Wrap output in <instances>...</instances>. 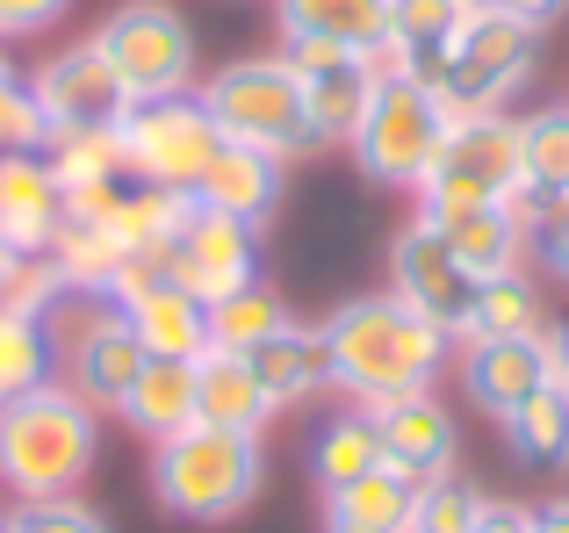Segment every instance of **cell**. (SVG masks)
I'll list each match as a JSON object with an SVG mask.
<instances>
[{"label": "cell", "instance_id": "obj_42", "mask_svg": "<svg viewBox=\"0 0 569 533\" xmlns=\"http://www.w3.org/2000/svg\"><path fill=\"white\" fill-rule=\"evenodd\" d=\"M483 14H505V22H527V29H556L569 14V0H476Z\"/></svg>", "mask_w": 569, "mask_h": 533}, {"label": "cell", "instance_id": "obj_46", "mask_svg": "<svg viewBox=\"0 0 569 533\" xmlns=\"http://www.w3.org/2000/svg\"><path fill=\"white\" fill-rule=\"evenodd\" d=\"M0 533H14V526H8V520H0Z\"/></svg>", "mask_w": 569, "mask_h": 533}, {"label": "cell", "instance_id": "obj_31", "mask_svg": "<svg viewBox=\"0 0 569 533\" xmlns=\"http://www.w3.org/2000/svg\"><path fill=\"white\" fill-rule=\"evenodd\" d=\"M527 332H548L541 281H533L527 266L476 281V310H469V332H461V339H527Z\"/></svg>", "mask_w": 569, "mask_h": 533}, {"label": "cell", "instance_id": "obj_27", "mask_svg": "<svg viewBox=\"0 0 569 533\" xmlns=\"http://www.w3.org/2000/svg\"><path fill=\"white\" fill-rule=\"evenodd\" d=\"M188 210H194V195L123 188V195H116V210L101 217V224H109V239L123 245V260H159V266H167L173 239H181V224H188Z\"/></svg>", "mask_w": 569, "mask_h": 533}, {"label": "cell", "instance_id": "obj_19", "mask_svg": "<svg viewBox=\"0 0 569 533\" xmlns=\"http://www.w3.org/2000/svg\"><path fill=\"white\" fill-rule=\"evenodd\" d=\"M274 419V396L260 390V375L246 368V353H223L209 346L194 361V425H217V433H267Z\"/></svg>", "mask_w": 569, "mask_h": 533}, {"label": "cell", "instance_id": "obj_30", "mask_svg": "<svg viewBox=\"0 0 569 533\" xmlns=\"http://www.w3.org/2000/svg\"><path fill=\"white\" fill-rule=\"evenodd\" d=\"M368 469H382L376 419H368L361 404L332 411V419L310 433V476H318V491H347V483H353V476H368Z\"/></svg>", "mask_w": 569, "mask_h": 533}, {"label": "cell", "instance_id": "obj_12", "mask_svg": "<svg viewBox=\"0 0 569 533\" xmlns=\"http://www.w3.org/2000/svg\"><path fill=\"white\" fill-rule=\"evenodd\" d=\"M167 281H181L202 310L223 303V295H238V289H252V281H260V231L194 202L181 239H173V253H167Z\"/></svg>", "mask_w": 569, "mask_h": 533}, {"label": "cell", "instance_id": "obj_13", "mask_svg": "<svg viewBox=\"0 0 569 533\" xmlns=\"http://www.w3.org/2000/svg\"><path fill=\"white\" fill-rule=\"evenodd\" d=\"M58 368H66V390H80L94 411H123L130 382L144 368V346L130 332V318L116 303H87V318L66 332L58 346Z\"/></svg>", "mask_w": 569, "mask_h": 533}, {"label": "cell", "instance_id": "obj_41", "mask_svg": "<svg viewBox=\"0 0 569 533\" xmlns=\"http://www.w3.org/2000/svg\"><path fill=\"white\" fill-rule=\"evenodd\" d=\"M527 253H533V260H541V266H548V274H556V281H562V289H569V202H562V210H548V217H541V224H533V239H527Z\"/></svg>", "mask_w": 569, "mask_h": 533}, {"label": "cell", "instance_id": "obj_4", "mask_svg": "<svg viewBox=\"0 0 569 533\" xmlns=\"http://www.w3.org/2000/svg\"><path fill=\"white\" fill-rule=\"evenodd\" d=\"M469 210H512L533 239L527 210V167H519V115H455L440 159H432L426 188H418V217L447 224Z\"/></svg>", "mask_w": 569, "mask_h": 533}, {"label": "cell", "instance_id": "obj_24", "mask_svg": "<svg viewBox=\"0 0 569 533\" xmlns=\"http://www.w3.org/2000/svg\"><path fill=\"white\" fill-rule=\"evenodd\" d=\"M418 483L397 469H368L347 491H325V533H411Z\"/></svg>", "mask_w": 569, "mask_h": 533}, {"label": "cell", "instance_id": "obj_37", "mask_svg": "<svg viewBox=\"0 0 569 533\" xmlns=\"http://www.w3.org/2000/svg\"><path fill=\"white\" fill-rule=\"evenodd\" d=\"M43 144H51V123H43L29 80L0 58V152H43Z\"/></svg>", "mask_w": 569, "mask_h": 533}, {"label": "cell", "instance_id": "obj_43", "mask_svg": "<svg viewBox=\"0 0 569 533\" xmlns=\"http://www.w3.org/2000/svg\"><path fill=\"white\" fill-rule=\"evenodd\" d=\"M476 533H533V505H512V497H483V512H476Z\"/></svg>", "mask_w": 569, "mask_h": 533}, {"label": "cell", "instance_id": "obj_26", "mask_svg": "<svg viewBox=\"0 0 569 533\" xmlns=\"http://www.w3.org/2000/svg\"><path fill=\"white\" fill-rule=\"evenodd\" d=\"M116 419H123L138 440H152V447L173 440L181 425H194V361H144Z\"/></svg>", "mask_w": 569, "mask_h": 533}, {"label": "cell", "instance_id": "obj_25", "mask_svg": "<svg viewBox=\"0 0 569 533\" xmlns=\"http://www.w3.org/2000/svg\"><path fill=\"white\" fill-rule=\"evenodd\" d=\"M519 167H527V210L541 224L548 210L569 202V101L519 115Z\"/></svg>", "mask_w": 569, "mask_h": 533}, {"label": "cell", "instance_id": "obj_33", "mask_svg": "<svg viewBox=\"0 0 569 533\" xmlns=\"http://www.w3.org/2000/svg\"><path fill=\"white\" fill-rule=\"evenodd\" d=\"M43 382H58V332H51V318L0 310V404L43 390Z\"/></svg>", "mask_w": 569, "mask_h": 533}, {"label": "cell", "instance_id": "obj_39", "mask_svg": "<svg viewBox=\"0 0 569 533\" xmlns=\"http://www.w3.org/2000/svg\"><path fill=\"white\" fill-rule=\"evenodd\" d=\"M8 526L14 533H109V520L87 497H22L8 512Z\"/></svg>", "mask_w": 569, "mask_h": 533}, {"label": "cell", "instance_id": "obj_14", "mask_svg": "<svg viewBox=\"0 0 569 533\" xmlns=\"http://www.w3.org/2000/svg\"><path fill=\"white\" fill-rule=\"evenodd\" d=\"M29 94H37L43 123L51 130H80V123H123L130 115V94L123 80L109 72V58H101L94 37L66 43V51H51L37 72H29Z\"/></svg>", "mask_w": 569, "mask_h": 533}, {"label": "cell", "instance_id": "obj_32", "mask_svg": "<svg viewBox=\"0 0 569 533\" xmlns=\"http://www.w3.org/2000/svg\"><path fill=\"white\" fill-rule=\"evenodd\" d=\"M440 239L455 245V260L469 266L476 281L527 266V224H519L512 210H469V217H447V224H440Z\"/></svg>", "mask_w": 569, "mask_h": 533}, {"label": "cell", "instance_id": "obj_16", "mask_svg": "<svg viewBox=\"0 0 569 533\" xmlns=\"http://www.w3.org/2000/svg\"><path fill=\"white\" fill-rule=\"evenodd\" d=\"M376 419V440H382V469L411 476L418 491L440 476H455V419L432 390H411V396H389V404H368Z\"/></svg>", "mask_w": 569, "mask_h": 533}, {"label": "cell", "instance_id": "obj_10", "mask_svg": "<svg viewBox=\"0 0 569 533\" xmlns=\"http://www.w3.org/2000/svg\"><path fill=\"white\" fill-rule=\"evenodd\" d=\"M296 87H303V123L310 144H353L368 101L382 87V58L376 51H347V43H281Z\"/></svg>", "mask_w": 569, "mask_h": 533}, {"label": "cell", "instance_id": "obj_34", "mask_svg": "<svg viewBox=\"0 0 569 533\" xmlns=\"http://www.w3.org/2000/svg\"><path fill=\"white\" fill-rule=\"evenodd\" d=\"M58 188H101V181H123V123H80V130H51L43 144Z\"/></svg>", "mask_w": 569, "mask_h": 533}, {"label": "cell", "instance_id": "obj_18", "mask_svg": "<svg viewBox=\"0 0 569 533\" xmlns=\"http://www.w3.org/2000/svg\"><path fill=\"white\" fill-rule=\"evenodd\" d=\"M194 202L217 217H238V224L260 231L267 217L281 210V159L267 152H246V144H217V159L202 167V181H194Z\"/></svg>", "mask_w": 569, "mask_h": 533}, {"label": "cell", "instance_id": "obj_45", "mask_svg": "<svg viewBox=\"0 0 569 533\" xmlns=\"http://www.w3.org/2000/svg\"><path fill=\"white\" fill-rule=\"evenodd\" d=\"M556 382L569 390V324H556Z\"/></svg>", "mask_w": 569, "mask_h": 533}, {"label": "cell", "instance_id": "obj_15", "mask_svg": "<svg viewBox=\"0 0 569 533\" xmlns=\"http://www.w3.org/2000/svg\"><path fill=\"white\" fill-rule=\"evenodd\" d=\"M541 382H556V324L527 339H461V390L483 419H512Z\"/></svg>", "mask_w": 569, "mask_h": 533}, {"label": "cell", "instance_id": "obj_35", "mask_svg": "<svg viewBox=\"0 0 569 533\" xmlns=\"http://www.w3.org/2000/svg\"><path fill=\"white\" fill-rule=\"evenodd\" d=\"M289 318H296V310L281 303V289L252 281V289H238V295H223V303H209V346H223V353H252L260 339H274Z\"/></svg>", "mask_w": 569, "mask_h": 533}, {"label": "cell", "instance_id": "obj_36", "mask_svg": "<svg viewBox=\"0 0 569 533\" xmlns=\"http://www.w3.org/2000/svg\"><path fill=\"white\" fill-rule=\"evenodd\" d=\"M58 303H66V281H58L51 253H8V245H0V310L51 318Z\"/></svg>", "mask_w": 569, "mask_h": 533}, {"label": "cell", "instance_id": "obj_11", "mask_svg": "<svg viewBox=\"0 0 569 533\" xmlns=\"http://www.w3.org/2000/svg\"><path fill=\"white\" fill-rule=\"evenodd\" d=\"M389 295H403L418 318H432L447 339H461L469 332V310H476V274L455 260V245L440 239V224L411 217V224L389 239Z\"/></svg>", "mask_w": 569, "mask_h": 533}, {"label": "cell", "instance_id": "obj_3", "mask_svg": "<svg viewBox=\"0 0 569 533\" xmlns=\"http://www.w3.org/2000/svg\"><path fill=\"white\" fill-rule=\"evenodd\" d=\"M267 454L252 433H217V425H181L173 440L152 447V497L167 520L223 526L260 497Z\"/></svg>", "mask_w": 569, "mask_h": 533}, {"label": "cell", "instance_id": "obj_40", "mask_svg": "<svg viewBox=\"0 0 569 533\" xmlns=\"http://www.w3.org/2000/svg\"><path fill=\"white\" fill-rule=\"evenodd\" d=\"M72 14V0H0V37H43Z\"/></svg>", "mask_w": 569, "mask_h": 533}, {"label": "cell", "instance_id": "obj_7", "mask_svg": "<svg viewBox=\"0 0 569 533\" xmlns=\"http://www.w3.org/2000/svg\"><path fill=\"white\" fill-rule=\"evenodd\" d=\"M533 72H541V29L476 8L469 22L447 37V51H440V66H432L426 87L455 115H505V101L527 94Z\"/></svg>", "mask_w": 569, "mask_h": 533}, {"label": "cell", "instance_id": "obj_28", "mask_svg": "<svg viewBox=\"0 0 569 533\" xmlns=\"http://www.w3.org/2000/svg\"><path fill=\"white\" fill-rule=\"evenodd\" d=\"M51 266H58V281H66V295H80V303H109L116 274H123V245L109 239L101 217H66L58 239H51Z\"/></svg>", "mask_w": 569, "mask_h": 533}, {"label": "cell", "instance_id": "obj_29", "mask_svg": "<svg viewBox=\"0 0 569 533\" xmlns=\"http://www.w3.org/2000/svg\"><path fill=\"white\" fill-rule=\"evenodd\" d=\"M498 425H505V447H512L519 469H541V476H562L569 469V390L562 382H541V390Z\"/></svg>", "mask_w": 569, "mask_h": 533}, {"label": "cell", "instance_id": "obj_23", "mask_svg": "<svg viewBox=\"0 0 569 533\" xmlns=\"http://www.w3.org/2000/svg\"><path fill=\"white\" fill-rule=\"evenodd\" d=\"M246 368L260 375V390L274 396V411H289V404H303V396H318V390H332V368H325V332L318 324H281L274 339H260V346L246 353Z\"/></svg>", "mask_w": 569, "mask_h": 533}, {"label": "cell", "instance_id": "obj_22", "mask_svg": "<svg viewBox=\"0 0 569 533\" xmlns=\"http://www.w3.org/2000/svg\"><path fill=\"white\" fill-rule=\"evenodd\" d=\"M476 14V0H389V43H382V72L403 80H432L447 37Z\"/></svg>", "mask_w": 569, "mask_h": 533}, {"label": "cell", "instance_id": "obj_21", "mask_svg": "<svg viewBox=\"0 0 569 533\" xmlns=\"http://www.w3.org/2000/svg\"><path fill=\"white\" fill-rule=\"evenodd\" d=\"M281 43H347V51H376L389 43V0H274Z\"/></svg>", "mask_w": 569, "mask_h": 533}, {"label": "cell", "instance_id": "obj_6", "mask_svg": "<svg viewBox=\"0 0 569 533\" xmlns=\"http://www.w3.org/2000/svg\"><path fill=\"white\" fill-rule=\"evenodd\" d=\"M447 130H455V109L432 94L426 80H403V72H382L376 101H368L361 130H353V167L368 173L376 188H397V195H418L440 159Z\"/></svg>", "mask_w": 569, "mask_h": 533}, {"label": "cell", "instance_id": "obj_2", "mask_svg": "<svg viewBox=\"0 0 569 533\" xmlns=\"http://www.w3.org/2000/svg\"><path fill=\"white\" fill-rule=\"evenodd\" d=\"M101 454V411L66 382H43L0 404V491L22 497H72Z\"/></svg>", "mask_w": 569, "mask_h": 533}, {"label": "cell", "instance_id": "obj_8", "mask_svg": "<svg viewBox=\"0 0 569 533\" xmlns=\"http://www.w3.org/2000/svg\"><path fill=\"white\" fill-rule=\"evenodd\" d=\"M109 72L123 80L130 109L138 101H167V94H188L194 80V29L173 0H123L109 22L94 29Z\"/></svg>", "mask_w": 569, "mask_h": 533}, {"label": "cell", "instance_id": "obj_38", "mask_svg": "<svg viewBox=\"0 0 569 533\" xmlns=\"http://www.w3.org/2000/svg\"><path fill=\"white\" fill-rule=\"evenodd\" d=\"M476 512H483V491H469L461 476H440L418 491L411 533H476Z\"/></svg>", "mask_w": 569, "mask_h": 533}, {"label": "cell", "instance_id": "obj_9", "mask_svg": "<svg viewBox=\"0 0 569 533\" xmlns=\"http://www.w3.org/2000/svg\"><path fill=\"white\" fill-rule=\"evenodd\" d=\"M217 123L194 94H167V101H138L123 115V173L138 188H167V195H194L202 167L217 159Z\"/></svg>", "mask_w": 569, "mask_h": 533}, {"label": "cell", "instance_id": "obj_1", "mask_svg": "<svg viewBox=\"0 0 569 533\" xmlns=\"http://www.w3.org/2000/svg\"><path fill=\"white\" fill-rule=\"evenodd\" d=\"M325 332V368H332V390L347 404H389V396L432 390L455 353V339L440 332L432 318H418L403 295H347L332 318L318 324Z\"/></svg>", "mask_w": 569, "mask_h": 533}, {"label": "cell", "instance_id": "obj_17", "mask_svg": "<svg viewBox=\"0 0 569 533\" xmlns=\"http://www.w3.org/2000/svg\"><path fill=\"white\" fill-rule=\"evenodd\" d=\"M66 224V188L43 152H0V245L8 253H51Z\"/></svg>", "mask_w": 569, "mask_h": 533}, {"label": "cell", "instance_id": "obj_5", "mask_svg": "<svg viewBox=\"0 0 569 533\" xmlns=\"http://www.w3.org/2000/svg\"><path fill=\"white\" fill-rule=\"evenodd\" d=\"M194 101L209 109V123H217L223 144H246V152H267L289 167L296 152H310V123H303V87H296L289 58H231V66H217L202 87H194Z\"/></svg>", "mask_w": 569, "mask_h": 533}, {"label": "cell", "instance_id": "obj_20", "mask_svg": "<svg viewBox=\"0 0 569 533\" xmlns=\"http://www.w3.org/2000/svg\"><path fill=\"white\" fill-rule=\"evenodd\" d=\"M130 332H138L144 361H202L209 353V310L194 303L181 281H152L144 295L123 303Z\"/></svg>", "mask_w": 569, "mask_h": 533}, {"label": "cell", "instance_id": "obj_44", "mask_svg": "<svg viewBox=\"0 0 569 533\" xmlns=\"http://www.w3.org/2000/svg\"><path fill=\"white\" fill-rule=\"evenodd\" d=\"M533 533H569V497H556V505L533 512Z\"/></svg>", "mask_w": 569, "mask_h": 533}]
</instances>
